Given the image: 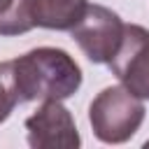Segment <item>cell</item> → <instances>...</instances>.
Returning <instances> with one entry per match:
<instances>
[{"label": "cell", "mask_w": 149, "mask_h": 149, "mask_svg": "<svg viewBox=\"0 0 149 149\" xmlns=\"http://www.w3.org/2000/svg\"><path fill=\"white\" fill-rule=\"evenodd\" d=\"M114 77L137 98L149 100V30L137 23H126L123 40L107 63Z\"/></svg>", "instance_id": "obj_4"}, {"label": "cell", "mask_w": 149, "mask_h": 149, "mask_svg": "<svg viewBox=\"0 0 149 149\" xmlns=\"http://www.w3.org/2000/svg\"><path fill=\"white\" fill-rule=\"evenodd\" d=\"M123 30L126 23L116 12L102 5H88L84 19L70 33L91 63H109L123 40Z\"/></svg>", "instance_id": "obj_3"}, {"label": "cell", "mask_w": 149, "mask_h": 149, "mask_svg": "<svg viewBox=\"0 0 149 149\" xmlns=\"http://www.w3.org/2000/svg\"><path fill=\"white\" fill-rule=\"evenodd\" d=\"M28 144L33 149H77L81 144L74 119L61 100H42V105L26 119Z\"/></svg>", "instance_id": "obj_5"}, {"label": "cell", "mask_w": 149, "mask_h": 149, "mask_svg": "<svg viewBox=\"0 0 149 149\" xmlns=\"http://www.w3.org/2000/svg\"><path fill=\"white\" fill-rule=\"evenodd\" d=\"M86 0H33L35 26L47 30H72L86 14Z\"/></svg>", "instance_id": "obj_6"}, {"label": "cell", "mask_w": 149, "mask_h": 149, "mask_svg": "<svg viewBox=\"0 0 149 149\" xmlns=\"http://www.w3.org/2000/svg\"><path fill=\"white\" fill-rule=\"evenodd\" d=\"M144 147H149V140H147V142H144Z\"/></svg>", "instance_id": "obj_9"}, {"label": "cell", "mask_w": 149, "mask_h": 149, "mask_svg": "<svg viewBox=\"0 0 149 149\" xmlns=\"http://www.w3.org/2000/svg\"><path fill=\"white\" fill-rule=\"evenodd\" d=\"M33 28V0H0V35H23Z\"/></svg>", "instance_id": "obj_7"}, {"label": "cell", "mask_w": 149, "mask_h": 149, "mask_svg": "<svg viewBox=\"0 0 149 149\" xmlns=\"http://www.w3.org/2000/svg\"><path fill=\"white\" fill-rule=\"evenodd\" d=\"M9 65L19 102L65 100L81 86V68L68 51L56 47H37L9 61Z\"/></svg>", "instance_id": "obj_1"}, {"label": "cell", "mask_w": 149, "mask_h": 149, "mask_svg": "<svg viewBox=\"0 0 149 149\" xmlns=\"http://www.w3.org/2000/svg\"><path fill=\"white\" fill-rule=\"evenodd\" d=\"M88 121H91L93 135L100 142L105 144L128 142L144 121L142 98L130 93L123 84L107 86L93 98L88 107Z\"/></svg>", "instance_id": "obj_2"}, {"label": "cell", "mask_w": 149, "mask_h": 149, "mask_svg": "<svg viewBox=\"0 0 149 149\" xmlns=\"http://www.w3.org/2000/svg\"><path fill=\"white\" fill-rule=\"evenodd\" d=\"M16 105H19V95L12 81V65L9 61H5L0 63V123L9 119Z\"/></svg>", "instance_id": "obj_8"}]
</instances>
